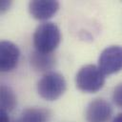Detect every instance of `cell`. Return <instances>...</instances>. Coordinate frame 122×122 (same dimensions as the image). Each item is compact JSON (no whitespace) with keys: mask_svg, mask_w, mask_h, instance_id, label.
Returning a JSON list of instances; mask_svg holds the SVG:
<instances>
[{"mask_svg":"<svg viewBox=\"0 0 122 122\" xmlns=\"http://www.w3.org/2000/svg\"><path fill=\"white\" fill-rule=\"evenodd\" d=\"M10 5H11V1H6V0L1 1L0 2V10H1V12L4 13L5 11H7L10 9Z\"/></svg>","mask_w":122,"mask_h":122,"instance_id":"12","label":"cell"},{"mask_svg":"<svg viewBox=\"0 0 122 122\" xmlns=\"http://www.w3.org/2000/svg\"><path fill=\"white\" fill-rule=\"evenodd\" d=\"M61 33L58 26L52 22H44L34 30L32 41L36 51L45 53H52L58 47Z\"/></svg>","mask_w":122,"mask_h":122,"instance_id":"1","label":"cell"},{"mask_svg":"<svg viewBox=\"0 0 122 122\" xmlns=\"http://www.w3.org/2000/svg\"><path fill=\"white\" fill-rule=\"evenodd\" d=\"M99 69L105 75L116 73L122 70V46H109L102 51L98 58Z\"/></svg>","mask_w":122,"mask_h":122,"instance_id":"4","label":"cell"},{"mask_svg":"<svg viewBox=\"0 0 122 122\" xmlns=\"http://www.w3.org/2000/svg\"><path fill=\"white\" fill-rule=\"evenodd\" d=\"M112 100L116 106L122 108V83L118 84L112 92Z\"/></svg>","mask_w":122,"mask_h":122,"instance_id":"11","label":"cell"},{"mask_svg":"<svg viewBox=\"0 0 122 122\" xmlns=\"http://www.w3.org/2000/svg\"><path fill=\"white\" fill-rule=\"evenodd\" d=\"M59 10V2L53 0H33L29 3L30 15L37 20H47Z\"/></svg>","mask_w":122,"mask_h":122,"instance_id":"7","label":"cell"},{"mask_svg":"<svg viewBox=\"0 0 122 122\" xmlns=\"http://www.w3.org/2000/svg\"><path fill=\"white\" fill-rule=\"evenodd\" d=\"M19 57L20 51L14 43L7 40L0 43V70L2 72L11 71L17 66Z\"/></svg>","mask_w":122,"mask_h":122,"instance_id":"6","label":"cell"},{"mask_svg":"<svg viewBox=\"0 0 122 122\" xmlns=\"http://www.w3.org/2000/svg\"><path fill=\"white\" fill-rule=\"evenodd\" d=\"M17 104L16 95L13 90L5 84L0 86V110L6 112H11Z\"/></svg>","mask_w":122,"mask_h":122,"instance_id":"10","label":"cell"},{"mask_svg":"<svg viewBox=\"0 0 122 122\" xmlns=\"http://www.w3.org/2000/svg\"><path fill=\"white\" fill-rule=\"evenodd\" d=\"M51 112L48 109L40 107H31L25 109L15 122H49Z\"/></svg>","mask_w":122,"mask_h":122,"instance_id":"9","label":"cell"},{"mask_svg":"<svg viewBox=\"0 0 122 122\" xmlns=\"http://www.w3.org/2000/svg\"><path fill=\"white\" fill-rule=\"evenodd\" d=\"M0 122H10L8 112L0 110Z\"/></svg>","mask_w":122,"mask_h":122,"instance_id":"13","label":"cell"},{"mask_svg":"<svg viewBox=\"0 0 122 122\" xmlns=\"http://www.w3.org/2000/svg\"><path fill=\"white\" fill-rule=\"evenodd\" d=\"M67 82L64 76L58 72L45 73L37 83V92L45 100L54 101L66 91Z\"/></svg>","mask_w":122,"mask_h":122,"instance_id":"3","label":"cell"},{"mask_svg":"<svg viewBox=\"0 0 122 122\" xmlns=\"http://www.w3.org/2000/svg\"><path fill=\"white\" fill-rule=\"evenodd\" d=\"M112 122H122V112L118 113L112 120Z\"/></svg>","mask_w":122,"mask_h":122,"instance_id":"14","label":"cell"},{"mask_svg":"<svg viewBox=\"0 0 122 122\" xmlns=\"http://www.w3.org/2000/svg\"><path fill=\"white\" fill-rule=\"evenodd\" d=\"M112 114L111 104L103 98H95L91 101L85 111L87 122H108Z\"/></svg>","mask_w":122,"mask_h":122,"instance_id":"5","label":"cell"},{"mask_svg":"<svg viewBox=\"0 0 122 122\" xmlns=\"http://www.w3.org/2000/svg\"><path fill=\"white\" fill-rule=\"evenodd\" d=\"M55 56L52 53L40 52L34 50L30 56V63L31 68L37 72H50L55 65Z\"/></svg>","mask_w":122,"mask_h":122,"instance_id":"8","label":"cell"},{"mask_svg":"<svg viewBox=\"0 0 122 122\" xmlns=\"http://www.w3.org/2000/svg\"><path fill=\"white\" fill-rule=\"evenodd\" d=\"M105 74L98 66L89 64L79 69L75 75V85L83 92L92 93L103 88Z\"/></svg>","mask_w":122,"mask_h":122,"instance_id":"2","label":"cell"}]
</instances>
